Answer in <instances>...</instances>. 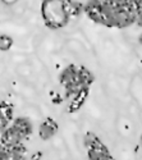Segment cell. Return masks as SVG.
<instances>
[{"label":"cell","instance_id":"obj_12","mask_svg":"<svg viewBox=\"0 0 142 160\" xmlns=\"http://www.w3.org/2000/svg\"><path fill=\"white\" fill-rule=\"evenodd\" d=\"M41 156H42V154H41V152H36V154H33V155H32V159H33V160H37L38 158H41Z\"/></svg>","mask_w":142,"mask_h":160},{"label":"cell","instance_id":"obj_4","mask_svg":"<svg viewBox=\"0 0 142 160\" xmlns=\"http://www.w3.org/2000/svg\"><path fill=\"white\" fill-rule=\"evenodd\" d=\"M77 73H78V68H77L74 64L68 65L67 68H64V69L61 71V73L59 74V82H60L63 86H66L67 83L74 81L76 77H77Z\"/></svg>","mask_w":142,"mask_h":160},{"label":"cell","instance_id":"obj_14","mask_svg":"<svg viewBox=\"0 0 142 160\" xmlns=\"http://www.w3.org/2000/svg\"><path fill=\"white\" fill-rule=\"evenodd\" d=\"M140 42L142 44V33H141V36H140Z\"/></svg>","mask_w":142,"mask_h":160},{"label":"cell","instance_id":"obj_7","mask_svg":"<svg viewBox=\"0 0 142 160\" xmlns=\"http://www.w3.org/2000/svg\"><path fill=\"white\" fill-rule=\"evenodd\" d=\"M111 155L109 156H105V155H102L99 150L96 149H87V158L88 160H104L106 158H110Z\"/></svg>","mask_w":142,"mask_h":160},{"label":"cell","instance_id":"obj_16","mask_svg":"<svg viewBox=\"0 0 142 160\" xmlns=\"http://www.w3.org/2000/svg\"><path fill=\"white\" fill-rule=\"evenodd\" d=\"M141 145H142V135H141Z\"/></svg>","mask_w":142,"mask_h":160},{"label":"cell","instance_id":"obj_5","mask_svg":"<svg viewBox=\"0 0 142 160\" xmlns=\"http://www.w3.org/2000/svg\"><path fill=\"white\" fill-rule=\"evenodd\" d=\"M76 79H77V81H78L83 87H90V86H91V83L94 82V74L90 72L87 68H85V67H80Z\"/></svg>","mask_w":142,"mask_h":160},{"label":"cell","instance_id":"obj_6","mask_svg":"<svg viewBox=\"0 0 142 160\" xmlns=\"http://www.w3.org/2000/svg\"><path fill=\"white\" fill-rule=\"evenodd\" d=\"M100 141H101V140L95 135L94 132L86 133V136H85V138H83V143H85V146H86V149H92V148H95V146H96Z\"/></svg>","mask_w":142,"mask_h":160},{"label":"cell","instance_id":"obj_10","mask_svg":"<svg viewBox=\"0 0 142 160\" xmlns=\"http://www.w3.org/2000/svg\"><path fill=\"white\" fill-rule=\"evenodd\" d=\"M2 113L7 117V119H8V121H9L10 123H12V121L14 119V113H13V108H12V106H10V105H8L7 108L2 109Z\"/></svg>","mask_w":142,"mask_h":160},{"label":"cell","instance_id":"obj_11","mask_svg":"<svg viewBox=\"0 0 142 160\" xmlns=\"http://www.w3.org/2000/svg\"><path fill=\"white\" fill-rule=\"evenodd\" d=\"M136 24H138L140 27H142V13H138L136 18Z\"/></svg>","mask_w":142,"mask_h":160},{"label":"cell","instance_id":"obj_13","mask_svg":"<svg viewBox=\"0 0 142 160\" xmlns=\"http://www.w3.org/2000/svg\"><path fill=\"white\" fill-rule=\"evenodd\" d=\"M104 160H114V159H113V156H110V158H106V159H104Z\"/></svg>","mask_w":142,"mask_h":160},{"label":"cell","instance_id":"obj_3","mask_svg":"<svg viewBox=\"0 0 142 160\" xmlns=\"http://www.w3.org/2000/svg\"><path fill=\"white\" fill-rule=\"evenodd\" d=\"M88 88H90V87H86V88L81 90L74 98H72V99L69 100L68 113H74V112H77V110L81 109V106L83 105V102H85V100H86V98H87V95H88V91H90Z\"/></svg>","mask_w":142,"mask_h":160},{"label":"cell","instance_id":"obj_8","mask_svg":"<svg viewBox=\"0 0 142 160\" xmlns=\"http://www.w3.org/2000/svg\"><path fill=\"white\" fill-rule=\"evenodd\" d=\"M13 44V40L8 35L0 36V50H8Z\"/></svg>","mask_w":142,"mask_h":160},{"label":"cell","instance_id":"obj_9","mask_svg":"<svg viewBox=\"0 0 142 160\" xmlns=\"http://www.w3.org/2000/svg\"><path fill=\"white\" fill-rule=\"evenodd\" d=\"M9 126H10V122L7 119V117L2 113V110H0V133H2L4 129H7Z\"/></svg>","mask_w":142,"mask_h":160},{"label":"cell","instance_id":"obj_2","mask_svg":"<svg viewBox=\"0 0 142 160\" xmlns=\"http://www.w3.org/2000/svg\"><path fill=\"white\" fill-rule=\"evenodd\" d=\"M56 132H58V124L51 118L45 119V121L40 124V127H38V136H40L41 140H44V141H47L51 137H54Z\"/></svg>","mask_w":142,"mask_h":160},{"label":"cell","instance_id":"obj_15","mask_svg":"<svg viewBox=\"0 0 142 160\" xmlns=\"http://www.w3.org/2000/svg\"><path fill=\"white\" fill-rule=\"evenodd\" d=\"M2 148H3V145H2V142H0V150H2Z\"/></svg>","mask_w":142,"mask_h":160},{"label":"cell","instance_id":"obj_1","mask_svg":"<svg viewBox=\"0 0 142 160\" xmlns=\"http://www.w3.org/2000/svg\"><path fill=\"white\" fill-rule=\"evenodd\" d=\"M10 126L13 128H16L21 133V135L24 137V140L28 138L32 135V132H33V126H32L31 121L28 118H26V117H17V118H14L12 121Z\"/></svg>","mask_w":142,"mask_h":160}]
</instances>
